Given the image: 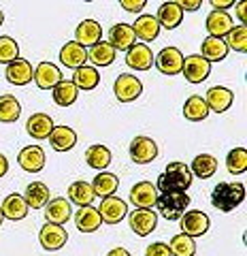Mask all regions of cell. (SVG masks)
<instances>
[{
	"mask_svg": "<svg viewBox=\"0 0 247 256\" xmlns=\"http://www.w3.org/2000/svg\"><path fill=\"white\" fill-rule=\"evenodd\" d=\"M156 190L164 194V192H186L192 186V173H190L186 162H169L164 173L158 178V184H154Z\"/></svg>",
	"mask_w": 247,
	"mask_h": 256,
	"instance_id": "1",
	"label": "cell"
},
{
	"mask_svg": "<svg viewBox=\"0 0 247 256\" xmlns=\"http://www.w3.org/2000/svg\"><path fill=\"white\" fill-rule=\"evenodd\" d=\"M243 201H245V186L243 184H226V182H222L211 192V205L215 207V210L224 212V214L233 212L235 207H239Z\"/></svg>",
	"mask_w": 247,
	"mask_h": 256,
	"instance_id": "2",
	"label": "cell"
},
{
	"mask_svg": "<svg viewBox=\"0 0 247 256\" xmlns=\"http://www.w3.org/2000/svg\"><path fill=\"white\" fill-rule=\"evenodd\" d=\"M156 207L164 220H181V216L190 207V196L186 192H164L158 196Z\"/></svg>",
	"mask_w": 247,
	"mask_h": 256,
	"instance_id": "3",
	"label": "cell"
},
{
	"mask_svg": "<svg viewBox=\"0 0 247 256\" xmlns=\"http://www.w3.org/2000/svg\"><path fill=\"white\" fill-rule=\"evenodd\" d=\"M113 94L119 102H132L137 100L139 96L143 94V84L139 77H134L130 73H124L115 79L113 84Z\"/></svg>",
	"mask_w": 247,
	"mask_h": 256,
	"instance_id": "4",
	"label": "cell"
},
{
	"mask_svg": "<svg viewBox=\"0 0 247 256\" xmlns=\"http://www.w3.org/2000/svg\"><path fill=\"white\" fill-rule=\"evenodd\" d=\"M68 242V233L58 224H51V222H45L41 230H38V244H41L43 250L47 252H55V250H62Z\"/></svg>",
	"mask_w": 247,
	"mask_h": 256,
	"instance_id": "5",
	"label": "cell"
},
{
	"mask_svg": "<svg viewBox=\"0 0 247 256\" xmlns=\"http://www.w3.org/2000/svg\"><path fill=\"white\" fill-rule=\"evenodd\" d=\"M181 73L190 84H203L211 73V64L207 62L203 56L192 54V56H188V58H183Z\"/></svg>",
	"mask_w": 247,
	"mask_h": 256,
	"instance_id": "6",
	"label": "cell"
},
{
	"mask_svg": "<svg viewBox=\"0 0 247 256\" xmlns=\"http://www.w3.org/2000/svg\"><path fill=\"white\" fill-rule=\"evenodd\" d=\"M209 226H211L209 216H207L205 212H201V210H192V212H186L181 216V230H183V235H188L192 239L205 235L207 230H209Z\"/></svg>",
	"mask_w": 247,
	"mask_h": 256,
	"instance_id": "7",
	"label": "cell"
},
{
	"mask_svg": "<svg viewBox=\"0 0 247 256\" xmlns=\"http://www.w3.org/2000/svg\"><path fill=\"white\" fill-rule=\"evenodd\" d=\"M154 64L158 66L162 75L175 77L181 73L183 66V54L177 50V47H164L162 52H158V58H154Z\"/></svg>",
	"mask_w": 247,
	"mask_h": 256,
	"instance_id": "8",
	"label": "cell"
},
{
	"mask_svg": "<svg viewBox=\"0 0 247 256\" xmlns=\"http://www.w3.org/2000/svg\"><path fill=\"white\" fill-rule=\"evenodd\" d=\"M158 143L149 137H134L130 143V158L137 164H149L158 158Z\"/></svg>",
	"mask_w": 247,
	"mask_h": 256,
	"instance_id": "9",
	"label": "cell"
},
{
	"mask_svg": "<svg viewBox=\"0 0 247 256\" xmlns=\"http://www.w3.org/2000/svg\"><path fill=\"white\" fill-rule=\"evenodd\" d=\"M98 214H100L102 222L117 224L128 216V205H126V201L119 198V196H107V198H102V203L98 207Z\"/></svg>",
	"mask_w": 247,
	"mask_h": 256,
	"instance_id": "10",
	"label": "cell"
},
{
	"mask_svg": "<svg viewBox=\"0 0 247 256\" xmlns=\"http://www.w3.org/2000/svg\"><path fill=\"white\" fill-rule=\"evenodd\" d=\"M128 222H130V228L134 230L137 235L145 237L149 233H154L156 226H158V214L154 210H134L128 214Z\"/></svg>",
	"mask_w": 247,
	"mask_h": 256,
	"instance_id": "11",
	"label": "cell"
},
{
	"mask_svg": "<svg viewBox=\"0 0 247 256\" xmlns=\"http://www.w3.org/2000/svg\"><path fill=\"white\" fill-rule=\"evenodd\" d=\"M130 201L137 210H151L158 201V190L151 182H139L130 190Z\"/></svg>",
	"mask_w": 247,
	"mask_h": 256,
	"instance_id": "12",
	"label": "cell"
},
{
	"mask_svg": "<svg viewBox=\"0 0 247 256\" xmlns=\"http://www.w3.org/2000/svg\"><path fill=\"white\" fill-rule=\"evenodd\" d=\"M32 82L41 88V90H53V88L62 82V73L53 62H41L32 70Z\"/></svg>",
	"mask_w": 247,
	"mask_h": 256,
	"instance_id": "13",
	"label": "cell"
},
{
	"mask_svg": "<svg viewBox=\"0 0 247 256\" xmlns=\"http://www.w3.org/2000/svg\"><path fill=\"white\" fill-rule=\"evenodd\" d=\"M70 216H73V207H70V203L66 201V198L55 196V198H49V201H47V205H45L47 222L62 226V224H66L70 220Z\"/></svg>",
	"mask_w": 247,
	"mask_h": 256,
	"instance_id": "14",
	"label": "cell"
},
{
	"mask_svg": "<svg viewBox=\"0 0 247 256\" xmlns=\"http://www.w3.org/2000/svg\"><path fill=\"white\" fill-rule=\"evenodd\" d=\"M126 64L134 70H149L154 66V54L145 43H134L126 52Z\"/></svg>",
	"mask_w": 247,
	"mask_h": 256,
	"instance_id": "15",
	"label": "cell"
},
{
	"mask_svg": "<svg viewBox=\"0 0 247 256\" xmlns=\"http://www.w3.org/2000/svg\"><path fill=\"white\" fill-rule=\"evenodd\" d=\"M17 162L23 171L28 173H38L45 166V152L41 146H28L17 154Z\"/></svg>",
	"mask_w": 247,
	"mask_h": 256,
	"instance_id": "16",
	"label": "cell"
},
{
	"mask_svg": "<svg viewBox=\"0 0 247 256\" xmlns=\"http://www.w3.org/2000/svg\"><path fill=\"white\" fill-rule=\"evenodd\" d=\"M134 41H137V36H134L130 24H115V26H111V30H109V45L113 47L115 52L117 50L119 52H128L130 47L134 45Z\"/></svg>",
	"mask_w": 247,
	"mask_h": 256,
	"instance_id": "17",
	"label": "cell"
},
{
	"mask_svg": "<svg viewBox=\"0 0 247 256\" xmlns=\"http://www.w3.org/2000/svg\"><path fill=\"white\" fill-rule=\"evenodd\" d=\"M205 28L209 32V36L213 38H224L230 30H233V18L226 13V11H211L207 15V22H205Z\"/></svg>",
	"mask_w": 247,
	"mask_h": 256,
	"instance_id": "18",
	"label": "cell"
},
{
	"mask_svg": "<svg viewBox=\"0 0 247 256\" xmlns=\"http://www.w3.org/2000/svg\"><path fill=\"white\" fill-rule=\"evenodd\" d=\"M233 100H235V94L224 86L211 88L205 96L207 107H209V111H215V114H224V111H228L230 105H233Z\"/></svg>",
	"mask_w": 247,
	"mask_h": 256,
	"instance_id": "19",
	"label": "cell"
},
{
	"mask_svg": "<svg viewBox=\"0 0 247 256\" xmlns=\"http://www.w3.org/2000/svg\"><path fill=\"white\" fill-rule=\"evenodd\" d=\"M132 32L137 38H141V43H151L160 34V24L154 15H139L137 22L132 24Z\"/></svg>",
	"mask_w": 247,
	"mask_h": 256,
	"instance_id": "20",
	"label": "cell"
},
{
	"mask_svg": "<svg viewBox=\"0 0 247 256\" xmlns=\"http://www.w3.org/2000/svg\"><path fill=\"white\" fill-rule=\"evenodd\" d=\"M32 64H30L28 60H23V58H17V60H13L11 64H6V82L13 84V86H26L32 82Z\"/></svg>",
	"mask_w": 247,
	"mask_h": 256,
	"instance_id": "21",
	"label": "cell"
},
{
	"mask_svg": "<svg viewBox=\"0 0 247 256\" xmlns=\"http://www.w3.org/2000/svg\"><path fill=\"white\" fill-rule=\"evenodd\" d=\"M100 38H102V28H100V24L94 20H83L75 30V43H79L81 47L96 45V43H100Z\"/></svg>",
	"mask_w": 247,
	"mask_h": 256,
	"instance_id": "22",
	"label": "cell"
},
{
	"mask_svg": "<svg viewBox=\"0 0 247 256\" xmlns=\"http://www.w3.org/2000/svg\"><path fill=\"white\" fill-rule=\"evenodd\" d=\"M47 139H49L53 152H70L77 143V132L68 126H53V130Z\"/></svg>",
	"mask_w": 247,
	"mask_h": 256,
	"instance_id": "23",
	"label": "cell"
},
{
	"mask_svg": "<svg viewBox=\"0 0 247 256\" xmlns=\"http://www.w3.org/2000/svg\"><path fill=\"white\" fill-rule=\"evenodd\" d=\"M60 62L64 64L66 68H75V70L81 68L83 64L87 62V50L81 47L79 43L70 41L60 50Z\"/></svg>",
	"mask_w": 247,
	"mask_h": 256,
	"instance_id": "24",
	"label": "cell"
},
{
	"mask_svg": "<svg viewBox=\"0 0 247 256\" xmlns=\"http://www.w3.org/2000/svg\"><path fill=\"white\" fill-rule=\"evenodd\" d=\"M0 210H2V216L6 220H23L28 216V205L23 201V196L19 192H11L9 196H4L2 205H0Z\"/></svg>",
	"mask_w": 247,
	"mask_h": 256,
	"instance_id": "25",
	"label": "cell"
},
{
	"mask_svg": "<svg viewBox=\"0 0 247 256\" xmlns=\"http://www.w3.org/2000/svg\"><path fill=\"white\" fill-rule=\"evenodd\" d=\"M26 130L32 139L43 141V139L49 137L51 130H53V120L47 114H32L26 122Z\"/></svg>",
	"mask_w": 247,
	"mask_h": 256,
	"instance_id": "26",
	"label": "cell"
},
{
	"mask_svg": "<svg viewBox=\"0 0 247 256\" xmlns=\"http://www.w3.org/2000/svg\"><path fill=\"white\" fill-rule=\"evenodd\" d=\"M100 214L98 210H94L92 205L87 207H79V210L75 212V226L81 230V233H94V230L100 228Z\"/></svg>",
	"mask_w": 247,
	"mask_h": 256,
	"instance_id": "27",
	"label": "cell"
},
{
	"mask_svg": "<svg viewBox=\"0 0 247 256\" xmlns=\"http://www.w3.org/2000/svg\"><path fill=\"white\" fill-rule=\"evenodd\" d=\"M94 198H96V194H94L90 182L79 180L68 186V198H66L68 203H75L77 207H87L94 203Z\"/></svg>",
	"mask_w": 247,
	"mask_h": 256,
	"instance_id": "28",
	"label": "cell"
},
{
	"mask_svg": "<svg viewBox=\"0 0 247 256\" xmlns=\"http://www.w3.org/2000/svg\"><path fill=\"white\" fill-rule=\"evenodd\" d=\"M49 188H47V184L43 182H32L28 184L26 192H23V201H26L28 210L32 207V210H41V207L47 205V201H49Z\"/></svg>",
	"mask_w": 247,
	"mask_h": 256,
	"instance_id": "29",
	"label": "cell"
},
{
	"mask_svg": "<svg viewBox=\"0 0 247 256\" xmlns=\"http://www.w3.org/2000/svg\"><path fill=\"white\" fill-rule=\"evenodd\" d=\"M156 20H158V24H160V28L175 30L183 20V11L179 9L177 2H164V4H160V9H158Z\"/></svg>",
	"mask_w": 247,
	"mask_h": 256,
	"instance_id": "30",
	"label": "cell"
},
{
	"mask_svg": "<svg viewBox=\"0 0 247 256\" xmlns=\"http://www.w3.org/2000/svg\"><path fill=\"white\" fill-rule=\"evenodd\" d=\"M228 45L224 38H213V36H207L205 41H203V58L207 62H222V60H226V56H228Z\"/></svg>",
	"mask_w": 247,
	"mask_h": 256,
	"instance_id": "31",
	"label": "cell"
},
{
	"mask_svg": "<svg viewBox=\"0 0 247 256\" xmlns=\"http://www.w3.org/2000/svg\"><path fill=\"white\" fill-rule=\"evenodd\" d=\"M188 169L198 180H209L211 175H215V171H218V160L211 154H198L192 160V166H188Z\"/></svg>",
	"mask_w": 247,
	"mask_h": 256,
	"instance_id": "32",
	"label": "cell"
},
{
	"mask_svg": "<svg viewBox=\"0 0 247 256\" xmlns=\"http://www.w3.org/2000/svg\"><path fill=\"white\" fill-rule=\"evenodd\" d=\"M87 60H90V66L92 64L94 66H109V64H113V60H115V50L107 41L105 43L100 41L87 50Z\"/></svg>",
	"mask_w": 247,
	"mask_h": 256,
	"instance_id": "33",
	"label": "cell"
},
{
	"mask_svg": "<svg viewBox=\"0 0 247 256\" xmlns=\"http://www.w3.org/2000/svg\"><path fill=\"white\" fill-rule=\"evenodd\" d=\"M51 96H53V102H55V105H60V107H70V105H73V102L77 100L79 90L75 88V84L70 82V79H62V82L51 90Z\"/></svg>",
	"mask_w": 247,
	"mask_h": 256,
	"instance_id": "34",
	"label": "cell"
},
{
	"mask_svg": "<svg viewBox=\"0 0 247 256\" xmlns=\"http://www.w3.org/2000/svg\"><path fill=\"white\" fill-rule=\"evenodd\" d=\"M73 84H75L77 90H94V88L100 84V75H98V70L94 66H90V64H83L81 68L75 70Z\"/></svg>",
	"mask_w": 247,
	"mask_h": 256,
	"instance_id": "35",
	"label": "cell"
},
{
	"mask_svg": "<svg viewBox=\"0 0 247 256\" xmlns=\"http://www.w3.org/2000/svg\"><path fill=\"white\" fill-rule=\"evenodd\" d=\"M117 186H119V180H117V175H113V173H98L96 178H94V182H92L94 194L100 196V198L113 196Z\"/></svg>",
	"mask_w": 247,
	"mask_h": 256,
	"instance_id": "36",
	"label": "cell"
},
{
	"mask_svg": "<svg viewBox=\"0 0 247 256\" xmlns=\"http://www.w3.org/2000/svg\"><path fill=\"white\" fill-rule=\"evenodd\" d=\"M183 116L190 122H203V120L209 116V107L203 96H190V98L183 102Z\"/></svg>",
	"mask_w": 247,
	"mask_h": 256,
	"instance_id": "37",
	"label": "cell"
},
{
	"mask_svg": "<svg viewBox=\"0 0 247 256\" xmlns=\"http://www.w3.org/2000/svg\"><path fill=\"white\" fill-rule=\"evenodd\" d=\"M21 116V105L19 100L11 94H2L0 96V122L4 124H13L17 122Z\"/></svg>",
	"mask_w": 247,
	"mask_h": 256,
	"instance_id": "38",
	"label": "cell"
},
{
	"mask_svg": "<svg viewBox=\"0 0 247 256\" xmlns=\"http://www.w3.org/2000/svg\"><path fill=\"white\" fill-rule=\"evenodd\" d=\"M85 162L92 166V169H107V166L111 164V152L107 146H100V143H96V146H90L85 150Z\"/></svg>",
	"mask_w": 247,
	"mask_h": 256,
	"instance_id": "39",
	"label": "cell"
},
{
	"mask_svg": "<svg viewBox=\"0 0 247 256\" xmlns=\"http://www.w3.org/2000/svg\"><path fill=\"white\" fill-rule=\"evenodd\" d=\"M226 169L233 175H241V173L247 171V150L245 148H235V150L228 152Z\"/></svg>",
	"mask_w": 247,
	"mask_h": 256,
	"instance_id": "40",
	"label": "cell"
},
{
	"mask_svg": "<svg viewBox=\"0 0 247 256\" xmlns=\"http://www.w3.org/2000/svg\"><path fill=\"white\" fill-rule=\"evenodd\" d=\"M169 250H171V254H175V256H194L196 244H194L192 237L179 233V235H175V237L171 239Z\"/></svg>",
	"mask_w": 247,
	"mask_h": 256,
	"instance_id": "41",
	"label": "cell"
},
{
	"mask_svg": "<svg viewBox=\"0 0 247 256\" xmlns=\"http://www.w3.org/2000/svg\"><path fill=\"white\" fill-rule=\"evenodd\" d=\"M224 41L228 45V50L245 54L247 52V26H233V30L226 34Z\"/></svg>",
	"mask_w": 247,
	"mask_h": 256,
	"instance_id": "42",
	"label": "cell"
},
{
	"mask_svg": "<svg viewBox=\"0 0 247 256\" xmlns=\"http://www.w3.org/2000/svg\"><path fill=\"white\" fill-rule=\"evenodd\" d=\"M19 58V47L11 36H0V64H11Z\"/></svg>",
	"mask_w": 247,
	"mask_h": 256,
	"instance_id": "43",
	"label": "cell"
},
{
	"mask_svg": "<svg viewBox=\"0 0 247 256\" xmlns=\"http://www.w3.org/2000/svg\"><path fill=\"white\" fill-rule=\"evenodd\" d=\"M145 256H173L169 250V244H162V242H156L147 248Z\"/></svg>",
	"mask_w": 247,
	"mask_h": 256,
	"instance_id": "44",
	"label": "cell"
},
{
	"mask_svg": "<svg viewBox=\"0 0 247 256\" xmlns=\"http://www.w3.org/2000/svg\"><path fill=\"white\" fill-rule=\"evenodd\" d=\"M145 4H147L145 0H122V2H119V6H122V9L130 11V13H139Z\"/></svg>",
	"mask_w": 247,
	"mask_h": 256,
	"instance_id": "45",
	"label": "cell"
},
{
	"mask_svg": "<svg viewBox=\"0 0 247 256\" xmlns=\"http://www.w3.org/2000/svg\"><path fill=\"white\" fill-rule=\"evenodd\" d=\"M179 4V9L183 11H198L201 9V0H181V2H177Z\"/></svg>",
	"mask_w": 247,
	"mask_h": 256,
	"instance_id": "46",
	"label": "cell"
},
{
	"mask_svg": "<svg viewBox=\"0 0 247 256\" xmlns=\"http://www.w3.org/2000/svg\"><path fill=\"white\" fill-rule=\"evenodd\" d=\"M247 4L245 2H237V18L243 22V26H245V22H247Z\"/></svg>",
	"mask_w": 247,
	"mask_h": 256,
	"instance_id": "47",
	"label": "cell"
},
{
	"mask_svg": "<svg viewBox=\"0 0 247 256\" xmlns=\"http://www.w3.org/2000/svg\"><path fill=\"white\" fill-rule=\"evenodd\" d=\"M211 4L215 6V11H224L226 6H230V4H233V0H213Z\"/></svg>",
	"mask_w": 247,
	"mask_h": 256,
	"instance_id": "48",
	"label": "cell"
},
{
	"mask_svg": "<svg viewBox=\"0 0 247 256\" xmlns=\"http://www.w3.org/2000/svg\"><path fill=\"white\" fill-rule=\"evenodd\" d=\"M6 171H9V160H6V156L0 154V178H4Z\"/></svg>",
	"mask_w": 247,
	"mask_h": 256,
	"instance_id": "49",
	"label": "cell"
},
{
	"mask_svg": "<svg viewBox=\"0 0 247 256\" xmlns=\"http://www.w3.org/2000/svg\"><path fill=\"white\" fill-rule=\"evenodd\" d=\"M107 256H132L126 248H113L111 252H107Z\"/></svg>",
	"mask_w": 247,
	"mask_h": 256,
	"instance_id": "50",
	"label": "cell"
},
{
	"mask_svg": "<svg viewBox=\"0 0 247 256\" xmlns=\"http://www.w3.org/2000/svg\"><path fill=\"white\" fill-rule=\"evenodd\" d=\"M2 24H4V13L0 11V26H2Z\"/></svg>",
	"mask_w": 247,
	"mask_h": 256,
	"instance_id": "51",
	"label": "cell"
},
{
	"mask_svg": "<svg viewBox=\"0 0 247 256\" xmlns=\"http://www.w3.org/2000/svg\"><path fill=\"white\" fill-rule=\"evenodd\" d=\"M2 220H4V216H2V210H0V224H2Z\"/></svg>",
	"mask_w": 247,
	"mask_h": 256,
	"instance_id": "52",
	"label": "cell"
}]
</instances>
